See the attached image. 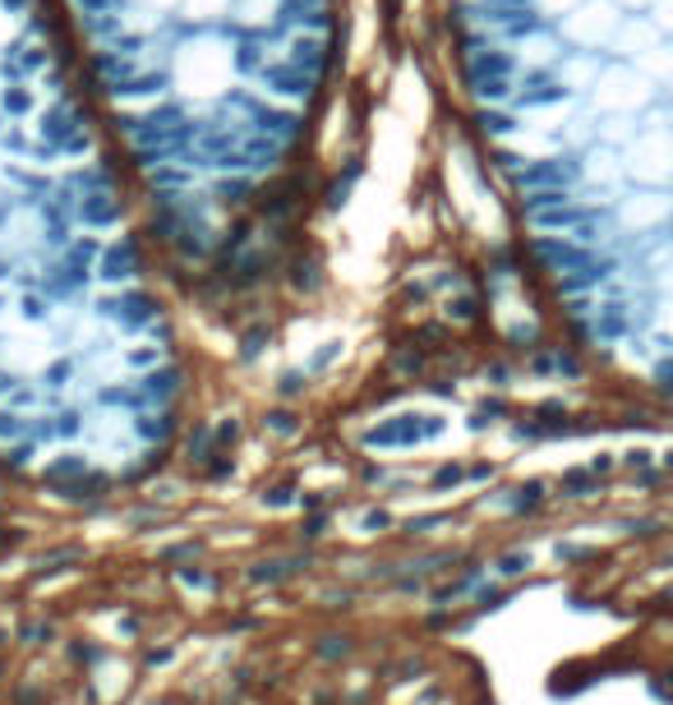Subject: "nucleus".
Segmentation results:
<instances>
[{
	"label": "nucleus",
	"mask_w": 673,
	"mask_h": 705,
	"mask_svg": "<svg viewBox=\"0 0 673 705\" xmlns=\"http://www.w3.org/2000/svg\"><path fill=\"white\" fill-rule=\"evenodd\" d=\"M660 97V88L650 84V78L637 70V65H627V61H605L600 78L590 84V92L582 97V102L595 111V115H605V111H623V115H637L646 111L650 102Z\"/></svg>",
	"instance_id": "nucleus-1"
},
{
	"label": "nucleus",
	"mask_w": 673,
	"mask_h": 705,
	"mask_svg": "<svg viewBox=\"0 0 673 705\" xmlns=\"http://www.w3.org/2000/svg\"><path fill=\"white\" fill-rule=\"evenodd\" d=\"M92 309H98V319L115 332H125V337H139V332H152L162 319L158 300L148 296L144 286H111L102 290L98 300H92Z\"/></svg>",
	"instance_id": "nucleus-2"
},
{
	"label": "nucleus",
	"mask_w": 673,
	"mask_h": 705,
	"mask_svg": "<svg viewBox=\"0 0 673 705\" xmlns=\"http://www.w3.org/2000/svg\"><path fill=\"white\" fill-rule=\"evenodd\" d=\"M619 18L623 10L613 5V0H576V5L559 18V37H563V47H582V51H605L609 42V33L619 28Z\"/></svg>",
	"instance_id": "nucleus-3"
},
{
	"label": "nucleus",
	"mask_w": 673,
	"mask_h": 705,
	"mask_svg": "<svg viewBox=\"0 0 673 705\" xmlns=\"http://www.w3.org/2000/svg\"><path fill=\"white\" fill-rule=\"evenodd\" d=\"M576 97L559 84V74H553L549 65H522L512 78V97H508V107L512 111H559V107H572Z\"/></svg>",
	"instance_id": "nucleus-4"
},
{
	"label": "nucleus",
	"mask_w": 673,
	"mask_h": 705,
	"mask_svg": "<svg viewBox=\"0 0 673 705\" xmlns=\"http://www.w3.org/2000/svg\"><path fill=\"white\" fill-rule=\"evenodd\" d=\"M254 84H259V97H267V102L296 111V107H310V102H314L319 78L304 74V70H296V65H286V61H267V65L254 74Z\"/></svg>",
	"instance_id": "nucleus-5"
},
{
	"label": "nucleus",
	"mask_w": 673,
	"mask_h": 705,
	"mask_svg": "<svg viewBox=\"0 0 673 705\" xmlns=\"http://www.w3.org/2000/svg\"><path fill=\"white\" fill-rule=\"evenodd\" d=\"M613 218H619L623 235H646V231H660L669 222V194L664 189H637V194H619L613 199Z\"/></svg>",
	"instance_id": "nucleus-6"
},
{
	"label": "nucleus",
	"mask_w": 673,
	"mask_h": 705,
	"mask_svg": "<svg viewBox=\"0 0 673 705\" xmlns=\"http://www.w3.org/2000/svg\"><path fill=\"white\" fill-rule=\"evenodd\" d=\"M144 272V259H139V245L134 240H102L98 249V263H92V282H102L107 290L111 286H134Z\"/></svg>",
	"instance_id": "nucleus-7"
},
{
	"label": "nucleus",
	"mask_w": 673,
	"mask_h": 705,
	"mask_svg": "<svg viewBox=\"0 0 673 705\" xmlns=\"http://www.w3.org/2000/svg\"><path fill=\"white\" fill-rule=\"evenodd\" d=\"M656 42H664V33L656 28V24H650V18L646 14H623L619 18V28H613L609 33V42H605V55H609V61H641V55L650 51V47H656Z\"/></svg>",
	"instance_id": "nucleus-8"
},
{
	"label": "nucleus",
	"mask_w": 673,
	"mask_h": 705,
	"mask_svg": "<svg viewBox=\"0 0 673 705\" xmlns=\"http://www.w3.org/2000/svg\"><path fill=\"white\" fill-rule=\"evenodd\" d=\"M121 218H125V208H121V199H115V189H88L70 208L74 231H92V235L115 231V226H121Z\"/></svg>",
	"instance_id": "nucleus-9"
},
{
	"label": "nucleus",
	"mask_w": 673,
	"mask_h": 705,
	"mask_svg": "<svg viewBox=\"0 0 673 705\" xmlns=\"http://www.w3.org/2000/svg\"><path fill=\"white\" fill-rule=\"evenodd\" d=\"M605 61H609L605 51H582V47H563V51H559V61H553L549 70L559 74V84H563V88H568L572 97H586V92H590V84H595V78H600Z\"/></svg>",
	"instance_id": "nucleus-10"
},
{
	"label": "nucleus",
	"mask_w": 673,
	"mask_h": 705,
	"mask_svg": "<svg viewBox=\"0 0 673 705\" xmlns=\"http://www.w3.org/2000/svg\"><path fill=\"white\" fill-rule=\"evenodd\" d=\"M590 253L595 249H582L572 235H535V240H531V259H535V268H540V272H549V277H563V272L582 268Z\"/></svg>",
	"instance_id": "nucleus-11"
},
{
	"label": "nucleus",
	"mask_w": 673,
	"mask_h": 705,
	"mask_svg": "<svg viewBox=\"0 0 673 705\" xmlns=\"http://www.w3.org/2000/svg\"><path fill=\"white\" fill-rule=\"evenodd\" d=\"M88 121H84V107L79 102H74V97H55V102L42 111V115H37V139H42V144H65L70 139V134L74 129H84Z\"/></svg>",
	"instance_id": "nucleus-12"
},
{
	"label": "nucleus",
	"mask_w": 673,
	"mask_h": 705,
	"mask_svg": "<svg viewBox=\"0 0 673 705\" xmlns=\"http://www.w3.org/2000/svg\"><path fill=\"white\" fill-rule=\"evenodd\" d=\"M475 129H479V139H489V144H512L516 134L526 129V121H522V111H512V107H475Z\"/></svg>",
	"instance_id": "nucleus-13"
},
{
	"label": "nucleus",
	"mask_w": 673,
	"mask_h": 705,
	"mask_svg": "<svg viewBox=\"0 0 673 705\" xmlns=\"http://www.w3.org/2000/svg\"><path fill=\"white\" fill-rule=\"evenodd\" d=\"M37 107V92L28 84H0V111H5V121H28Z\"/></svg>",
	"instance_id": "nucleus-14"
},
{
	"label": "nucleus",
	"mask_w": 673,
	"mask_h": 705,
	"mask_svg": "<svg viewBox=\"0 0 673 705\" xmlns=\"http://www.w3.org/2000/svg\"><path fill=\"white\" fill-rule=\"evenodd\" d=\"M286 272H291V286L304 290V296H314V290L323 286V263L314 259V253H296V259L286 263Z\"/></svg>",
	"instance_id": "nucleus-15"
},
{
	"label": "nucleus",
	"mask_w": 673,
	"mask_h": 705,
	"mask_svg": "<svg viewBox=\"0 0 673 705\" xmlns=\"http://www.w3.org/2000/svg\"><path fill=\"white\" fill-rule=\"evenodd\" d=\"M466 88L475 97V107H508L512 78H466Z\"/></svg>",
	"instance_id": "nucleus-16"
},
{
	"label": "nucleus",
	"mask_w": 673,
	"mask_h": 705,
	"mask_svg": "<svg viewBox=\"0 0 673 705\" xmlns=\"http://www.w3.org/2000/svg\"><path fill=\"white\" fill-rule=\"evenodd\" d=\"M236 0H185V24H217L230 14Z\"/></svg>",
	"instance_id": "nucleus-17"
},
{
	"label": "nucleus",
	"mask_w": 673,
	"mask_h": 705,
	"mask_svg": "<svg viewBox=\"0 0 673 705\" xmlns=\"http://www.w3.org/2000/svg\"><path fill=\"white\" fill-rule=\"evenodd\" d=\"M572 5H576V0H535V10H540V14L549 18V24H559V18H563Z\"/></svg>",
	"instance_id": "nucleus-18"
},
{
	"label": "nucleus",
	"mask_w": 673,
	"mask_h": 705,
	"mask_svg": "<svg viewBox=\"0 0 673 705\" xmlns=\"http://www.w3.org/2000/svg\"><path fill=\"white\" fill-rule=\"evenodd\" d=\"M448 319H461V323H471V319H475V300H471V296H461V300H448Z\"/></svg>",
	"instance_id": "nucleus-19"
},
{
	"label": "nucleus",
	"mask_w": 673,
	"mask_h": 705,
	"mask_svg": "<svg viewBox=\"0 0 673 705\" xmlns=\"http://www.w3.org/2000/svg\"><path fill=\"white\" fill-rule=\"evenodd\" d=\"M613 5H619L623 14H646V10H650V0H613Z\"/></svg>",
	"instance_id": "nucleus-20"
},
{
	"label": "nucleus",
	"mask_w": 673,
	"mask_h": 705,
	"mask_svg": "<svg viewBox=\"0 0 673 705\" xmlns=\"http://www.w3.org/2000/svg\"><path fill=\"white\" fill-rule=\"evenodd\" d=\"M10 313H14V296H10L5 286H0V319H10Z\"/></svg>",
	"instance_id": "nucleus-21"
},
{
	"label": "nucleus",
	"mask_w": 673,
	"mask_h": 705,
	"mask_svg": "<svg viewBox=\"0 0 673 705\" xmlns=\"http://www.w3.org/2000/svg\"><path fill=\"white\" fill-rule=\"evenodd\" d=\"M0 5H5V10H28L33 0H0Z\"/></svg>",
	"instance_id": "nucleus-22"
}]
</instances>
